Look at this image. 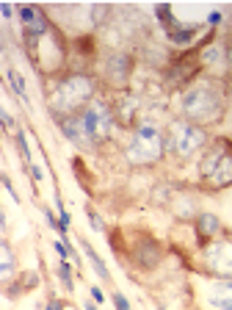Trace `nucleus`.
Masks as SVG:
<instances>
[{
  "label": "nucleus",
  "instance_id": "1",
  "mask_svg": "<svg viewBox=\"0 0 232 310\" xmlns=\"http://www.w3.org/2000/svg\"><path fill=\"white\" fill-rule=\"evenodd\" d=\"M227 111V97H224V86L213 78H202L194 86H188L180 103V119L199 125L207 130V125H216L224 119Z\"/></svg>",
  "mask_w": 232,
  "mask_h": 310
},
{
  "label": "nucleus",
  "instance_id": "2",
  "mask_svg": "<svg viewBox=\"0 0 232 310\" xmlns=\"http://www.w3.org/2000/svg\"><path fill=\"white\" fill-rule=\"evenodd\" d=\"M94 95H97V80H94L91 75L88 72H69L53 86L50 111H53L56 119L80 114L86 105L94 103Z\"/></svg>",
  "mask_w": 232,
  "mask_h": 310
},
{
  "label": "nucleus",
  "instance_id": "3",
  "mask_svg": "<svg viewBox=\"0 0 232 310\" xmlns=\"http://www.w3.org/2000/svg\"><path fill=\"white\" fill-rule=\"evenodd\" d=\"M199 183L205 191H224L232 186V142L213 139L199 158Z\"/></svg>",
  "mask_w": 232,
  "mask_h": 310
},
{
  "label": "nucleus",
  "instance_id": "4",
  "mask_svg": "<svg viewBox=\"0 0 232 310\" xmlns=\"http://www.w3.org/2000/svg\"><path fill=\"white\" fill-rule=\"evenodd\" d=\"M207 144H210V136L205 127L191 125L185 119H171L163 130V150L174 161H188L196 153H202Z\"/></svg>",
  "mask_w": 232,
  "mask_h": 310
},
{
  "label": "nucleus",
  "instance_id": "5",
  "mask_svg": "<svg viewBox=\"0 0 232 310\" xmlns=\"http://www.w3.org/2000/svg\"><path fill=\"white\" fill-rule=\"evenodd\" d=\"M127 161L133 166H152V163L163 161V130L152 122H138L133 130V139L127 144Z\"/></svg>",
  "mask_w": 232,
  "mask_h": 310
},
{
  "label": "nucleus",
  "instance_id": "6",
  "mask_svg": "<svg viewBox=\"0 0 232 310\" xmlns=\"http://www.w3.org/2000/svg\"><path fill=\"white\" fill-rule=\"evenodd\" d=\"M80 119H83V130H86L88 144H103L105 139L111 136V127H114V108L103 100H94L91 105L80 111Z\"/></svg>",
  "mask_w": 232,
  "mask_h": 310
},
{
  "label": "nucleus",
  "instance_id": "7",
  "mask_svg": "<svg viewBox=\"0 0 232 310\" xmlns=\"http://www.w3.org/2000/svg\"><path fill=\"white\" fill-rule=\"evenodd\" d=\"M205 266L213 277L218 280H232V244L229 241H210L202 247Z\"/></svg>",
  "mask_w": 232,
  "mask_h": 310
},
{
  "label": "nucleus",
  "instance_id": "8",
  "mask_svg": "<svg viewBox=\"0 0 232 310\" xmlns=\"http://www.w3.org/2000/svg\"><path fill=\"white\" fill-rule=\"evenodd\" d=\"M105 80H108L114 89H124L130 83V75H133V56L130 53H111L105 58Z\"/></svg>",
  "mask_w": 232,
  "mask_h": 310
},
{
  "label": "nucleus",
  "instance_id": "9",
  "mask_svg": "<svg viewBox=\"0 0 232 310\" xmlns=\"http://www.w3.org/2000/svg\"><path fill=\"white\" fill-rule=\"evenodd\" d=\"M205 299L216 310H232V280H213L205 291Z\"/></svg>",
  "mask_w": 232,
  "mask_h": 310
},
{
  "label": "nucleus",
  "instance_id": "10",
  "mask_svg": "<svg viewBox=\"0 0 232 310\" xmlns=\"http://www.w3.org/2000/svg\"><path fill=\"white\" fill-rule=\"evenodd\" d=\"M160 258H163V249H160L158 241H141L138 247H133V260L138 269H144V272H150V269H155L160 263Z\"/></svg>",
  "mask_w": 232,
  "mask_h": 310
},
{
  "label": "nucleus",
  "instance_id": "11",
  "mask_svg": "<svg viewBox=\"0 0 232 310\" xmlns=\"http://www.w3.org/2000/svg\"><path fill=\"white\" fill-rule=\"evenodd\" d=\"M194 227H196V238H199V244L207 247V244L221 233V219H218L216 213H199L194 219Z\"/></svg>",
  "mask_w": 232,
  "mask_h": 310
},
{
  "label": "nucleus",
  "instance_id": "12",
  "mask_svg": "<svg viewBox=\"0 0 232 310\" xmlns=\"http://www.w3.org/2000/svg\"><path fill=\"white\" fill-rule=\"evenodd\" d=\"M58 127H61V133L69 139L72 144H77V147H91L86 139V130H83V119L80 114H72V116H61V119H56Z\"/></svg>",
  "mask_w": 232,
  "mask_h": 310
},
{
  "label": "nucleus",
  "instance_id": "13",
  "mask_svg": "<svg viewBox=\"0 0 232 310\" xmlns=\"http://www.w3.org/2000/svg\"><path fill=\"white\" fill-rule=\"evenodd\" d=\"M17 277V255L6 238H0V283H9Z\"/></svg>",
  "mask_w": 232,
  "mask_h": 310
},
{
  "label": "nucleus",
  "instance_id": "14",
  "mask_svg": "<svg viewBox=\"0 0 232 310\" xmlns=\"http://www.w3.org/2000/svg\"><path fill=\"white\" fill-rule=\"evenodd\" d=\"M80 247H83V252H86V258H88V263H91V269H94V274H97L103 283H111V274H108V269H105V260L100 258L97 252H94V247L88 241H80Z\"/></svg>",
  "mask_w": 232,
  "mask_h": 310
},
{
  "label": "nucleus",
  "instance_id": "15",
  "mask_svg": "<svg viewBox=\"0 0 232 310\" xmlns=\"http://www.w3.org/2000/svg\"><path fill=\"white\" fill-rule=\"evenodd\" d=\"M199 61L205 64V67H221V64H227V53H224L221 45H207V48L202 50Z\"/></svg>",
  "mask_w": 232,
  "mask_h": 310
},
{
  "label": "nucleus",
  "instance_id": "16",
  "mask_svg": "<svg viewBox=\"0 0 232 310\" xmlns=\"http://www.w3.org/2000/svg\"><path fill=\"white\" fill-rule=\"evenodd\" d=\"M6 78H9V83L14 86V95L20 97L22 103H28V92H25V80H22V75L17 72L14 67H9V69H6Z\"/></svg>",
  "mask_w": 232,
  "mask_h": 310
},
{
  "label": "nucleus",
  "instance_id": "17",
  "mask_svg": "<svg viewBox=\"0 0 232 310\" xmlns=\"http://www.w3.org/2000/svg\"><path fill=\"white\" fill-rule=\"evenodd\" d=\"M14 142H17V150H20V155H22V161H25V166L31 169V166H33V158H31V150H28L25 130H17V133H14Z\"/></svg>",
  "mask_w": 232,
  "mask_h": 310
},
{
  "label": "nucleus",
  "instance_id": "18",
  "mask_svg": "<svg viewBox=\"0 0 232 310\" xmlns=\"http://www.w3.org/2000/svg\"><path fill=\"white\" fill-rule=\"evenodd\" d=\"M58 277H61V283L67 285V291L72 294V291H75V280H72V266H69V260L58 263Z\"/></svg>",
  "mask_w": 232,
  "mask_h": 310
},
{
  "label": "nucleus",
  "instance_id": "19",
  "mask_svg": "<svg viewBox=\"0 0 232 310\" xmlns=\"http://www.w3.org/2000/svg\"><path fill=\"white\" fill-rule=\"evenodd\" d=\"M194 33H196V28H177V31H169V39L177 45H185L194 39Z\"/></svg>",
  "mask_w": 232,
  "mask_h": 310
},
{
  "label": "nucleus",
  "instance_id": "20",
  "mask_svg": "<svg viewBox=\"0 0 232 310\" xmlns=\"http://www.w3.org/2000/svg\"><path fill=\"white\" fill-rule=\"evenodd\" d=\"M108 11H111L108 3H94V6H91V20H94V25H103L105 17H108Z\"/></svg>",
  "mask_w": 232,
  "mask_h": 310
},
{
  "label": "nucleus",
  "instance_id": "21",
  "mask_svg": "<svg viewBox=\"0 0 232 310\" xmlns=\"http://www.w3.org/2000/svg\"><path fill=\"white\" fill-rule=\"evenodd\" d=\"M86 213H88V222H91V227H94V230H97V233H103V230H105V225H103V219L97 216V210H94V208H86Z\"/></svg>",
  "mask_w": 232,
  "mask_h": 310
},
{
  "label": "nucleus",
  "instance_id": "22",
  "mask_svg": "<svg viewBox=\"0 0 232 310\" xmlns=\"http://www.w3.org/2000/svg\"><path fill=\"white\" fill-rule=\"evenodd\" d=\"M111 296H114V305H116V310H130V302L124 299V294H122V291H114Z\"/></svg>",
  "mask_w": 232,
  "mask_h": 310
},
{
  "label": "nucleus",
  "instance_id": "23",
  "mask_svg": "<svg viewBox=\"0 0 232 310\" xmlns=\"http://www.w3.org/2000/svg\"><path fill=\"white\" fill-rule=\"evenodd\" d=\"M0 125H3L6 130H11V127H14V116H11L9 111H3V108H0Z\"/></svg>",
  "mask_w": 232,
  "mask_h": 310
},
{
  "label": "nucleus",
  "instance_id": "24",
  "mask_svg": "<svg viewBox=\"0 0 232 310\" xmlns=\"http://www.w3.org/2000/svg\"><path fill=\"white\" fill-rule=\"evenodd\" d=\"M88 291H91V299H94V302H100V305H103L105 294H103V291H100V285H91V288H88Z\"/></svg>",
  "mask_w": 232,
  "mask_h": 310
},
{
  "label": "nucleus",
  "instance_id": "25",
  "mask_svg": "<svg viewBox=\"0 0 232 310\" xmlns=\"http://www.w3.org/2000/svg\"><path fill=\"white\" fill-rule=\"evenodd\" d=\"M0 14H3L6 20H11V17H14V9H11L9 3H0Z\"/></svg>",
  "mask_w": 232,
  "mask_h": 310
},
{
  "label": "nucleus",
  "instance_id": "26",
  "mask_svg": "<svg viewBox=\"0 0 232 310\" xmlns=\"http://www.w3.org/2000/svg\"><path fill=\"white\" fill-rule=\"evenodd\" d=\"M31 178H33V183H39V180L44 178V174H41V169L36 166V163H33V166H31Z\"/></svg>",
  "mask_w": 232,
  "mask_h": 310
},
{
  "label": "nucleus",
  "instance_id": "27",
  "mask_svg": "<svg viewBox=\"0 0 232 310\" xmlns=\"http://www.w3.org/2000/svg\"><path fill=\"white\" fill-rule=\"evenodd\" d=\"M224 53H227V64L232 67V36L227 39V45H224Z\"/></svg>",
  "mask_w": 232,
  "mask_h": 310
},
{
  "label": "nucleus",
  "instance_id": "28",
  "mask_svg": "<svg viewBox=\"0 0 232 310\" xmlns=\"http://www.w3.org/2000/svg\"><path fill=\"white\" fill-rule=\"evenodd\" d=\"M207 22H210V25H216V22H221V14H218V11H213V14L207 17Z\"/></svg>",
  "mask_w": 232,
  "mask_h": 310
},
{
  "label": "nucleus",
  "instance_id": "29",
  "mask_svg": "<svg viewBox=\"0 0 232 310\" xmlns=\"http://www.w3.org/2000/svg\"><path fill=\"white\" fill-rule=\"evenodd\" d=\"M3 227H6V213L0 210V230H3Z\"/></svg>",
  "mask_w": 232,
  "mask_h": 310
},
{
  "label": "nucleus",
  "instance_id": "30",
  "mask_svg": "<svg viewBox=\"0 0 232 310\" xmlns=\"http://www.w3.org/2000/svg\"><path fill=\"white\" fill-rule=\"evenodd\" d=\"M86 310H97V302H86Z\"/></svg>",
  "mask_w": 232,
  "mask_h": 310
},
{
  "label": "nucleus",
  "instance_id": "31",
  "mask_svg": "<svg viewBox=\"0 0 232 310\" xmlns=\"http://www.w3.org/2000/svg\"><path fill=\"white\" fill-rule=\"evenodd\" d=\"M44 310H56V305H53V302H50V305H47V307H44Z\"/></svg>",
  "mask_w": 232,
  "mask_h": 310
},
{
  "label": "nucleus",
  "instance_id": "32",
  "mask_svg": "<svg viewBox=\"0 0 232 310\" xmlns=\"http://www.w3.org/2000/svg\"><path fill=\"white\" fill-rule=\"evenodd\" d=\"M229 213H232V205H229Z\"/></svg>",
  "mask_w": 232,
  "mask_h": 310
}]
</instances>
